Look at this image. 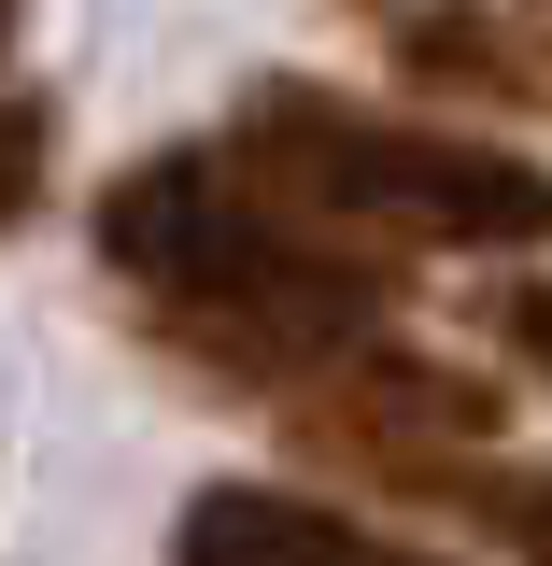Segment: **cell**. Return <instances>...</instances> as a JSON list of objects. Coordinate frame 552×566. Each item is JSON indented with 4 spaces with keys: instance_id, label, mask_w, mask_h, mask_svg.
<instances>
[{
    "instance_id": "1",
    "label": "cell",
    "mask_w": 552,
    "mask_h": 566,
    "mask_svg": "<svg viewBox=\"0 0 552 566\" xmlns=\"http://www.w3.org/2000/svg\"><path fill=\"white\" fill-rule=\"evenodd\" d=\"M100 255H114V283L156 297V340L199 354L241 397H298L326 354L383 340V312H397V255L270 199L227 142H170V156L114 170L100 185Z\"/></svg>"
},
{
    "instance_id": "2",
    "label": "cell",
    "mask_w": 552,
    "mask_h": 566,
    "mask_svg": "<svg viewBox=\"0 0 552 566\" xmlns=\"http://www.w3.org/2000/svg\"><path fill=\"white\" fill-rule=\"evenodd\" d=\"M227 156L341 241H439V255H539L552 241V170L524 142H468L439 114H383V99L298 85V71L241 99Z\"/></svg>"
},
{
    "instance_id": "3",
    "label": "cell",
    "mask_w": 552,
    "mask_h": 566,
    "mask_svg": "<svg viewBox=\"0 0 552 566\" xmlns=\"http://www.w3.org/2000/svg\"><path fill=\"white\" fill-rule=\"evenodd\" d=\"M170 566H439V553H412L298 482H199L170 510Z\"/></svg>"
},
{
    "instance_id": "4",
    "label": "cell",
    "mask_w": 552,
    "mask_h": 566,
    "mask_svg": "<svg viewBox=\"0 0 552 566\" xmlns=\"http://www.w3.org/2000/svg\"><path fill=\"white\" fill-rule=\"evenodd\" d=\"M383 43H397V71L425 99H454V114H539L552 128V29H524V14H496V0H397Z\"/></svg>"
},
{
    "instance_id": "5",
    "label": "cell",
    "mask_w": 552,
    "mask_h": 566,
    "mask_svg": "<svg viewBox=\"0 0 552 566\" xmlns=\"http://www.w3.org/2000/svg\"><path fill=\"white\" fill-rule=\"evenodd\" d=\"M397 495H425V510H454L468 538H496L510 566H552V468H510V453H412V468H383Z\"/></svg>"
},
{
    "instance_id": "6",
    "label": "cell",
    "mask_w": 552,
    "mask_h": 566,
    "mask_svg": "<svg viewBox=\"0 0 552 566\" xmlns=\"http://www.w3.org/2000/svg\"><path fill=\"white\" fill-rule=\"evenodd\" d=\"M43 170H58V99H0V227H29Z\"/></svg>"
},
{
    "instance_id": "7",
    "label": "cell",
    "mask_w": 552,
    "mask_h": 566,
    "mask_svg": "<svg viewBox=\"0 0 552 566\" xmlns=\"http://www.w3.org/2000/svg\"><path fill=\"white\" fill-rule=\"evenodd\" d=\"M482 326H496V354H510V368H539V382H552V270L496 283V312H482Z\"/></svg>"
},
{
    "instance_id": "8",
    "label": "cell",
    "mask_w": 552,
    "mask_h": 566,
    "mask_svg": "<svg viewBox=\"0 0 552 566\" xmlns=\"http://www.w3.org/2000/svg\"><path fill=\"white\" fill-rule=\"evenodd\" d=\"M14 29H29V0H0V57H14Z\"/></svg>"
},
{
    "instance_id": "9",
    "label": "cell",
    "mask_w": 552,
    "mask_h": 566,
    "mask_svg": "<svg viewBox=\"0 0 552 566\" xmlns=\"http://www.w3.org/2000/svg\"><path fill=\"white\" fill-rule=\"evenodd\" d=\"M539 14H552V0H539Z\"/></svg>"
}]
</instances>
